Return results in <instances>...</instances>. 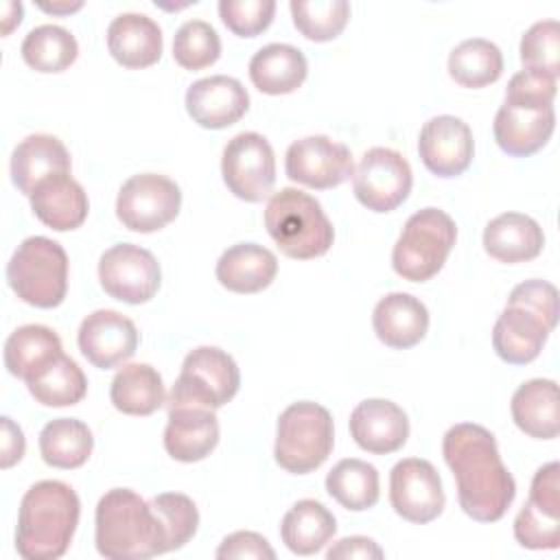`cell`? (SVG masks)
<instances>
[{"instance_id": "obj_20", "label": "cell", "mask_w": 560, "mask_h": 560, "mask_svg": "<svg viewBox=\"0 0 560 560\" xmlns=\"http://www.w3.org/2000/svg\"><path fill=\"white\" fill-rule=\"evenodd\" d=\"M352 440L372 455H387L405 446L409 438V418L392 400L368 398L350 413Z\"/></svg>"}, {"instance_id": "obj_28", "label": "cell", "mask_w": 560, "mask_h": 560, "mask_svg": "<svg viewBox=\"0 0 560 560\" xmlns=\"http://www.w3.org/2000/svg\"><path fill=\"white\" fill-rule=\"evenodd\" d=\"M542 228L521 212H503L488 221L483 230L486 254L505 265L534 260L542 252Z\"/></svg>"}, {"instance_id": "obj_10", "label": "cell", "mask_w": 560, "mask_h": 560, "mask_svg": "<svg viewBox=\"0 0 560 560\" xmlns=\"http://www.w3.org/2000/svg\"><path fill=\"white\" fill-rule=\"evenodd\" d=\"M413 175L409 162L394 149H368L352 173V190L361 206L372 212L396 210L411 192Z\"/></svg>"}, {"instance_id": "obj_14", "label": "cell", "mask_w": 560, "mask_h": 560, "mask_svg": "<svg viewBox=\"0 0 560 560\" xmlns=\"http://www.w3.org/2000/svg\"><path fill=\"white\" fill-rule=\"evenodd\" d=\"M284 171L291 182L328 190L352 177L354 162L346 144L328 136H306L287 149Z\"/></svg>"}, {"instance_id": "obj_13", "label": "cell", "mask_w": 560, "mask_h": 560, "mask_svg": "<svg viewBox=\"0 0 560 560\" xmlns=\"http://www.w3.org/2000/svg\"><path fill=\"white\" fill-rule=\"evenodd\" d=\"M514 538L527 549L560 545V464L540 466L532 479L529 499L514 518Z\"/></svg>"}, {"instance_id": "obj_41", "label": "cell", "mask_w": 560, "mask_h": 560, "mask_svg": "<svg viewBox=\"0 0 560 560\" xmlns=\"http://www.w3.org/2000/svg\"><path fill=\"white\" fill-rule=\"evenodd\" d=\"M523 70L542 72L551 79L560 74V24L558 20L536 22L521 37Z\"/></svg>"}, {"instance_id": "obj_31", "label": "cell", "mask_w": 560, "mask_h": 560, "mask_svg": "<svg viewBox=\"0 0 560 560\" xmlns=\"http://www.w3.org/2000/svg\"><path fill=\"white\" fill-rule=\"evenodd\" d=\"M63 354L59 335L42 324L15 328L4 343V368L24 383L44 370L52 359Z\"/></svg>"}, {"instance_id": "obj_22", "label": "cell", "mask_w": 560, "mask_h": 560, "mask_svg": "<svg viewBox=\"0 0 560 560\" xmlns=\"http://www.w3.org/2000/svg\"><path fill=\"white\" fill-rule=\"evenodd\" d=\"M162 31L144 13H120L107 26L109 55L129 70L153 66L162 57Z\"/></svg>"}, {"instance_id": "obj_24", "label": "cell", "mask_w": 560, "mask_h": 560, "mask_svg": "<svg viewBox=\"0 0 560 560\" xmlns=\"http://www.w3.org/2000/svg\"><path fill=\"white\" fill-rule=\"evenodd\" d=\"M549 332L551 328L538 315L523 306L505 304L492 328V348L501 361L525 365L540 354Z\"/></svg>"}, {"instance_id": "obj_49", "label": "cell", "mask_w": 560, "mask_h": 560, "mask_svg": "<svg viewBox=\"0 0 560 560\" xmlns=\"http://www.w3.org/2000/svg\"><path fill=\"white\" fill-rule=\"evenodd\" d=\"M2 13V35H9L22 22V4L20 2H4Z\"/></svg>"}, {"instance_id": "obj_46", "label": "cell", "mask_w": 560, "mask_h": 560, "mask_svg": "<svg viewBox=\"0 0 560 560\" xmlns=\"http://www.w3.org/2000/svg\"><path fill=\"white\" fill-rule=\"evenodd\" d=\"M219 560H232V558H254V560H273L276 551L256 532H234L225 536L217 549Z\"/></svg>"}, {"instance_id": "obj_2", "label": "cell", "mask_w": 560, "mask_h": 560, "mask_svg": "<svg viewBox=\"0 0 560 560\" xmlns=\"http://www.w3.org/2000/svg\"><path fill=\"white\" fill-rule=\"evenodd\" d=\"M81 503L77 492L57 479L33 483L20 503L15 549L24 560L61 558L77 532Z\"/></svg>"}, {"instance_id": "obj_34", "label": "cell", "mask_w": 560, "mask_h": 560, "mask_svg": "<svg viewBox=\"0 0 560 560\" xmlns=\"http://www.w3.org/2000/svg\"><path fill=\"white\" fill-rule=\"evenodd\" d=\"M94 448L92 431L85 422L77 418L50 420L39 433L42 459L61 470H72L83 466Z\"/></svg>"}, {"instance_id": "obj_36", "label": "cell", "mask_w": 560, "mask_h": 560, "mask_svg": "<svg viewBox=\"0 0 560 560\" xmlns=\"http://www.w3.org/2000/svg\"><path fill=\"white\" fill-rule=\"evenodd\" d=\"M31 396L44 407H70L83 400L88 378L74 359L59 354L26 381Z\"/></svg>"}, {"instance_id": "obj_48", "label": "cell", "mask_w": 560, "mask_h": 560, "mask_svg": "<svg viewBox=\"0 0 560 560\" xmlns=\"http://www.w3.org/2000/svg\"><path fill=\"white\" fill-rule=\"evenodd\" d=\"M2 455H0V466L2 468H11L13 464H18L24 457V433L22 429L9 418L2 416Z\"/></svg>"}, {"instance_id": "obj_50", "label": "cell", "mask_w": 560, "mask_h": 560, "mask_svg": "<svg viewBox=\"0 0 560 560\" xmlns=\"http://www.w3.org/2000/svg\"><path fill=\"white\" fill-rule=\"evenodd\" d=\"M42 11L46 13H57V15H70L72 11H79L83 7V2H52V4H46V2H39L37 4Z\"/></svg>"}, {"instance_id": "obj_18", "label": "cell", "mask_w": 560, "mask_h": 560, "mask_svg": "<svg viewBox=\"0 0 560 560\" xmlns=\"http://www.w3.org/2000/svg\"><path fill=\"white\" fill-rule=\"evenodd\" d=\"M81 354L101 370L122 365L136 354L138 330L136 324L112 308L90 313L77 332Z\"/></svg>"}, {"instance_id": "obj_11", "label": "cell", "mask_w": 560, "mask_h": 560, "mask_svg": "<svg viewBox=\"0 0 560 560\" xmlns=\"http://www.w3.org/2000/svg\"><path fill=\"white\" fill-rule=\"evenodd\" d=\"M221 175L234 197L249 203L262 201L276 182V158L269 140L256 131L236 133L223 149Z\"/></svg>"}, {"instance_id": "obj_23", "label": "cell", "mask_w": 560, "mask_h": 560, "mask_svg": "<svg viewBox=\"0 0 560 560\" xmlns=\"http://www.w3.org/2000/svg\"><path fill=\"white\" fill-rule=\"evenodd\" d=\"M61 173H70V153L55 136L33 133L11 153V182L26 197H31L42 182Z\"/></svg>"}, {"instance_id": "obj_4", "label": "cell", "mask_w": 560, "mask_h": 560, "mask_svg": "<svg viewBox=\"0 0 560 560\" xmlns=\"http://www.w3.org/2000/svg\"><path fill=\"white\" fill-rule=\"evenodd\" d=\"M265 228L280 252L295 260L324 256L335 230L319 201L298 188H280L265 208Z\"/></svg>"}, {"instance_id": "obj_43", "label": "cell", "mask_w": 560, "mask_h": 560, "mask_svg": "<svg viewBox=\"0 0 560 560\" xmlns=\"http://www.w3.org/2000/svg\"><path fill=\"white\" fill-rule=\"evenodd\" d=\"M273 0H221L219 15L223 24L238 37L260 35L273 20Z\"/></svg>"}, {"instance_id": "obj_35", "label": "cell", "mask_w": 560, "mask_h": 560, "mask_svg": "<svg viewBox=\"0 0 560 560\" xmlns=\"http://www.w3.org/2000/svg\"><path fill=\"white\" fill-rule=\"evenodd\" d=\"M326 490L346 510H370L376 505L381 494L378 470L357 457L341 459L326 475Z\"/></svg>"}, {"instance_id": "obj_38", "label": "cell", "mask_w": 560, "mask_h": 560, "mask_svg": "<svg viewBox=\"0 0 560 560\" xmlns=\"http://www.w3.org/2000/svg\"><path fill=\"white\" fill-rule=\"evenodd\" d=\"M79 44L70 31L57 24H42L28 31L22 42V59L37 72H63L74 63Z\"/></svg>"}, {"instance_id": "obj_47", "label": "cell", "mask_w": 560, "mask_h": 560, "mask_svg": "<svg viewBox=\"0 0 560 560\" xmlns=\"http://www.w3.org/2000/svg\"><path fill=\"white\" fill-rule=\"evenodd\" d=\"M385 553L383 549L365 536H348L337 540L328 551L326 558L328 560H352V558H361V560H381Z\"/></svg>"}, {"instance_id": "obj_5", "label": "cell", "mask_w": 560, "mask_h": 560, "mask_svg": "<svg viewBox=\"0 0 560 560\" xmlns=\"http://www.w3.org/2000/svg\"><path fill=\"white\" fill-rule=\"evenodd\" d=\"M11 291L37 308H55L68 291V254L46 236H28L13 252L7 265Z\"/></svg>"}, {"instance_id": "obj_3", "label": "cell", "mask_w": 560, "mask_h": 560, "mask_svg": "<svg viewBox=\"0 0 560 560\" xmlns=\"http://www.w3.org/2000/svg\"><path fill=\"white\" fill-rule=\"evenodd\" d=\"M94 523L96 549L105 558L140 560L171 551L162 518L129 488L107 490L98 499Z\"/></svg>"}, {"instance_id": "obj_26", "label": "cell", "mask_w": 560, "mask_h": 560, "mask_svg": "<svg viewBox=\"0 0 560 560\" xmlns=\"http://www.w3.org/2000/svg\"><path fill=\"white\" fill-rule=\"evenodd\" d=\"M35 217L57 232L81 228L88 217L90 201L83 186L70 173L52 175L42 182L28 197Z\"/></svg>"}, {"instance_id": "obj_39", "label": "cell", "mask_w": 560, "mask_h": 560, "mask_svg": "<svg viewBox=\"0 0 560 560\" xmlns=\"http://www.w3.org/2000/svg\"><path fill=\"white\" fill-rule=\"evenodd\" d=\"M289 9L295 28L311 42L339 37L350 18V4L346 0H291Z\"/></svg>"}, {"instance_id": "obj_17", "label": "cell", "mask_w": 560, "mask_h": 560, "mask_svg": "<svg viewBox=\"0 0 560 560\" xmlns=\"http://www.w3.org/2000/svg\"><path fill=\"white\" fill-rule=\"evenodd\" d=\"M418 153L422 164L438 177L462 175L475 155V140L470 127L457 116L429 118L418 138Z\"/></svg>"}, {"instance_id": "obj_9", "label": "cell", "mask_w": 560, "mask_h": 560, "mask_svg": "<svg viewBox=\"0 0 560 560\" xmlns=\"http://www.w3.org/2000/svg\"><path fill=\"white\" fill-rule=\"evenodd\" d=\"M182 208L179 186L158 173H140L129 177L116 197L118 221L140 234L158 232L166 228Z\"/></svg>"}, {"instance_id": "obj_40", "label": "cell", "mask_w": 560, "mask_h": 560, "mask_svg": "<svg viewBox=\"0 0 560 560\" xmlns=\"http://www.w3.org/2000/svg\"><path fill=\"white\" fill-rule=\"evenodd\" d=\"M221 55V39L212 24L203 20L184 22L173 37V57L186 70H203Z\"/></svg>"}, {"instance_id": "obj_1", "label": "cell", "mask_w": 560, "mask_h": 560, "mask_svg": "<svg viewBox=\"0 0 560 560\" xmlns=\"http://www.w3.org/2000/svg\"><path fill=\"white\" fill-rule=\"evenodd\" d=\"M442 455L457 483L464 514L479 523L503 518L516 494V481L505 468L494 435L475 422L453 424L442 438Z\"/></svg>"}, {"instance_id": "obj_37", "label": "cell", "mask_w": 560, "mask_h": 560, "mask_svg": "<svg viewBox=\"0 0 560 560\" xmlns=\"http://www.w3.org/2000/svg\"><path fill=\"white\" fill-rule=\"evenodd\" d=\"M503 72V55L497 44L483 37L464 39L448 55L451 79L470 90L494 83Z\"/></svg>"}, {"instance_id": "obj_7", "label": "cell", "mask_w": 560, "mask_h": 560, "mask_svg": "<svg viewBox=\"0 0 560 560\" xmlns=\"http://www.w3.org/2000/svg\"><path fill=\"white\" fill-rule=\"evenodd\" d=\"M455 238L457 225L444 210L422 208L407 219L392 249V267L402 280L427 282L444 267Z\"/></svg>"}, {"instance_id": "obj_32", "label": "cell", "mask_w": 560, "mask_h": 560, "mask_svg": "<svg viewBox=\"0 0 560 560\" xmlns=\"http://www.w3.org/2000/svg\"><path fill=\"white\" fill-rule=\"evenodd\" d=\"M337 532V521L332 512L315 501L302 499L298 501L282 518L280 536L289 551L298 556L317 553Z\"/></svg>"}, {"instance_id": "obj_30", "label": "cell", "mask_w": 560, "mask_h": 560, "mask_svg": "<svg viewBox=\"0 0 560 560\" xmlns=\"http://www.w3.org/2000/svg\"><path fill=\"white\" fill-rule=\"evenodd\" d=\"M308 72L306 57L291 44H267L249 61V79L271 96L295 92Z\"/></svg>"}, {"instance_id": "obj_16", "label": "cell", "mask_w": 560, "mask_h": 560, "mask_svg": "<svg viewBox=\"0 0 560 560\" xmlns=\"http://www.w3.org/2000/svg\"><path fill=\"white\" fill-rule=\"evenodd\" d=\"M556 129L553 105L505 98L492 125L501 151L512 158H529L540 151Z\"/></svg>"}, {"instance_id": "obj_15", "label": "cell", "mask_w": 560, "mask_h": 560, "mask_svg": "<svg viewBox=\"0 0 560 560\" xmlns=\"http://www.w3.org/2000/svg\"><path fill=\"white\" fill-rule=\"evenodd\" d=\"M389 501L409 523H431L444 510L442 479L435 466L420 457L400 459L389 472Z\"/></svg>"}, {"instance_id": "obj_12", "label": "cell", "mask_w": 560, "mask_h": 560, "mask_svg": "<svg viewBox=\"0 0 560 560\" xmlns=\"http://www.w3.org/2000/svg\"><path fill=\"white\" fill-rule=\"evenodd\" d=\"M98 280L109 298L125 304H144L158 293L162 271L149 249L133 243H120L101 256Z\"/></svg>"}, {"instance_id": "obj_6", "label": "cell", "mask_w": 560, "mask_h": 560, "mask_svg": "<svg viewBox=\"0 0 560 560\" xmlns=\"http://www.w3.org/2000/svg\"><path fill=\"white\" fill-rule=\"evenodd\" d=\"M332 444L335 427L326 407L311 400H300L280 413L273 457L287 472H313L328 459Z\"/></svg>"}, {"instance_id": "obj_21", "label": "cell", "mask_w": 560, "mask_h": 560, "mask_svg": "<svg viewBox=\"0 0 560 560\" xmlns=\"http://www.w3.org/2000/svg\"><path fill=\"white\" fill-rule=\"evenodd\" d=\"M219 444V420L212 409L168 407L164 429L166 453L184 464L206 459Z\"/></svg>"}, {"instance_id": "obj_27", "label": "cell", "mask_w": 560, "mask_h": 560, "mask_svg": "<svg viewBox=\"0 0 560 560\" xmlns=\"http://www.w3.org/2000/svg\"><path fill=\"white\" fill-rule=\"evenodd\" d=\"M514 424L534 440H553L560 433V394L551 378H532L512 396Z\"/></svg>"}, {"instance_id": "obj_29", "label": "cell", "mask_w": 560, "mask_h": 560, "mask_svg": "<svg viewBox=\"0 0 560 560\" xmlns=\"http://www.w3.org/2000/svg\"><path fill=\"white\" fill-rule=\"evenodd\" d=\"M214 273L228 291L258 293L273 282L278 273V258L262 245L238 243L221 254Z\"/></svg>"}, {"instance_id": "obj_44", "label": "cell", "mask_w": 560, "mask_h": 560, "mask_svg": "<svg viewBox=\"0 0 560 560\" xmlns=\"http://www.w3.org/2000/svg\"><path fill=\"white\" fill-rule=\"evenodd\" d=\"M508 304L523 306L529 313L538 315L551 330L558 322V291L547 280H525L516 284L508 298Z\"/></svg>"}, {"instance_id": "obj_8", "label": "cell", "mask_w": 560, "mask_h": 560, "mask_svg": "<svg viewBox=\"0 0 560 560\" xmlns=\"http://www.w3.org/2000/svg\"><path fill=\"white\" fill-rule=\"evenodd\" d=\"M241 385L236 361L221 348L199 346L182 363V372L168 394V407L219 409L230 402Z\"/></svg>"}, {"instance_id": "obj_33", "label": "cell", "mask_w": 560, "mask_h": 560, "mask_svg": "<svg viewBox=\"0 0 560 560\" xmlns=\"http://www.w3.org/2000/svg\"><path fill=\"white\" fill-rule=\"evenodd\" d=\"M112 405L127 416H151L166 402L162 376L149 363H129L112 381Z\"/></svg>"}, {"instance_id": "obj_19", "label": "cell", "mask_w": 560, "mask_h": 560, "mask_svg": "<svg viewBox=\"0 0 560 560\" xmlns=\"http://www.w3.org/2000/svg\"><path fill=\"white\" fill-rule=\"evenodd\" d=\"M247 109V90L238 79L228 74L199 79L186 92L188 116L206 129H225L238 122Z\"/></svg>"}, {"instance_id": "obj_45", "label": "cell", "mask_w": 560, "mask_h": 560, "mask_svg": "<svg viewBox=\"0 0 560 560\" xmlns=\"http://www.w3.org/2000/svg\"><path fill=\"white\" fill-rule=\"evenodd\" d=\"M556 81L542 72L534 70H521L516 72L505 90V98L514 101H532V103H545L553 105L556 98Z\"/></svg>"}, {"instance_id": "obj_25", "label": "cell", "mask_w": 560, "mask_h": 560, "mask_svg": "<svg viewBox=\"0 0 560 560\" xmlns=\"http://www.w3.org/2000/svg\"><path fill=\"white\" fill-rule=\"evenodd\" d=\"M372 326L385 346L407 350L424 339L429 330V311L411 293H387L374 306Z\"/></svg>"}, {"instance_id": "obj_42", "label": "cell", "mask_w": 560, "mask_h": 560, "mask_svg": "<svg viewBox=\"0 0 560 560\" xmlns=\"http://www.w3.org/2000/svg\"><path fill=\"white\" fill-rule=\"evenodd\" d=\"M149 503L164 523L171 551L182 549L197 534L199 512L190 497L182 492H162L155 494Z\"/></svg>"}]
</instances>
